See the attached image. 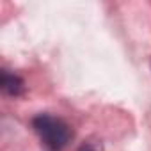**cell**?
<instances>
[{
    "label": "cell",
    "instance_id": "3",
    "mask_svg": "<svg viewBox=\"0 0 151 151\" xmlns=\"http://www.w3.org/2000/svg\"><path fill=\"white\" fill-rule=\"evenodd\" d=\"M80 151H105V147L100 140H87L80 146Z\"/></svg>",
    "mask_w": 151,
    "mask_h": 151
},
{
    "label": "cell",
    "instance_id": "1",
    "mask_svg": "<svg viewBox=\"0 0 151 151\" xmlns=\"http://www.w3.org/2000/svg\"><path fill=\"white\" fill-rule=\"evenodd\" d=\"M32 128L37 133L41 144L46 147V151H62L73 139L71 126L64 119L50 114L36 116L32 119Z\"/></svg>",
    "mask_w": 151,
    "mask_h": 151
},
{
    "label": "cell",
    "instance_id": "2",
    "mask_svg": "<svg viewBox=\"0 0 151 151\" xmlns=\"http://www.w3.org/2000/svg\"><path fill=\"white\" fill-rule=\"evenodd\" d=\"M0 86H2L4 94L7 96H22L25 91V82L18 77L16 73H9L7 69L2 71V78H0Z\"/></svg>",
    "mask_w": 151,
    "mask_h": 151
}]
</instances>
